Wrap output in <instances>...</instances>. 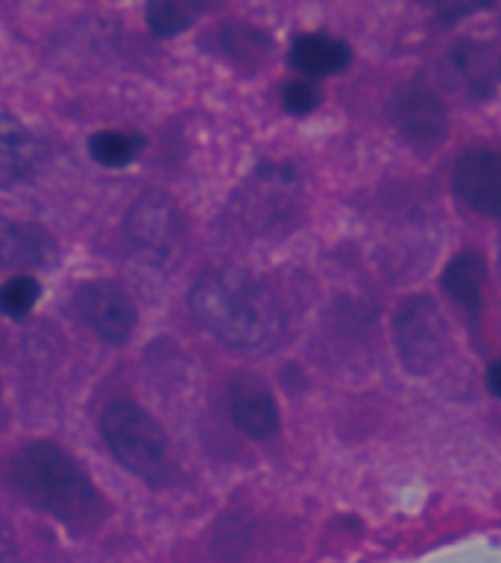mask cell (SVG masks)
<instances>
[{"instance_id":"7a4b0ae2","label":"cell","mask_w":501,"mask_h":563,"mask_svg":"<svg viewBox=\"0 0 501 563\" xmlns=\"http://www.w3.org/2000/svg\"><path fill=\"white\" fill-rule=\"evenodd\" d=\"M9 484L26 505L59 519L77 534L97 531L109 514L103 493L53 440H33L15 449L9 457Z\"/></svg>"},{"instance_id":"ba28073f","label":"cell","mask_w":501,"mask_h":563,"mask_svg":"<svg viewBox=\"0 0 501 563\" xmlns=\"http://www.w3.org/2000/svg\"><path fill=\"white\" fill-rule=\"evenodd\" d=\"M390 123L408 144L416 147H437L448 132L446 100L434 88L411 82L402 86L387 106Z\"/></svg>"},{"instance_id":"44dd1931","label":"cell","mask_w":501,"mask_h":563,"mask_svg":"<svg viewBox=\"0 0 501 563\" xmlns=\"http://www.w3.org/2000/svg\"><path fill=\"white\" fill-rule=\"evenodd\" d=\"M0 563H21L15 531L3 517H0Z\"/></svg>"},{"instance_id":"5bb4252c","label":"cell","mask_w":501,"mask_h":563,"mask_svg":"<svg viewBox=\"0 0 501 563\" xmlns=\"http://www.w3.org/2000/svg\"><path fill=\"white\" fill-rule=\"evenodd\" d=\"M290 68L302 79H323L343 74L352 65V47L325 33H302L293 38L288 53Z\"/></svg>"},{"instance_id":"8992f818","label":"cell","mask_w":501,"mask_h":563,"mask_svg":"<svg viewBox=\"0 0 501 563\" xmlns=\"http://www.w3.org/2000/svg\"><path fill=\"white\" fill-rule=\"evenodd\" d=\"M241 218L255 232H285L299 214V179L290 165H261L241 194Z\"/></svg>"},{"instance_id":"4fadbf2b","label":"cell","mask_w":501,"mask_h":563,"mask_svg":"<svg viewBox=\"0 0 501 563\" xmlns=\"http://www.w3.org/2000/svg\"><path fill=\"white\" fill-rule=\"evenodd\" d=\"M44 165L42 141L12 114H0V191L30 185Z\"/></svg>"},{"instance_id":"7c38bea8","label":"cell","mask_w":501,"mask_h":563,"mask_svg":"<svg viewBox=\"0 0 501 563\" xmlns=\"http://www.w3.org/2000/svg\"><path fill=\"white\" fill-rule=\"evenodd\" d=\"M59 262L56 238L38 223L0 220V273L51 271Z\"/></svg>"},{"instance_id":"5b68a950","label":"cell","mask_w":501,"mask_h":563,"mask_svg":"<svg viewBox=\"0 0 501 563\" xmlns=\"http://www.w3.org/2000/svg\"><path fill=\"white\" fill-rule=\"evenodd\" d=\"M123 232L138 258L147 264H165L182 244V209L165 191H144L126 211Z\"/></svg>"},{"instance_id":"ac0fdd59","label":"cell","mask_w":501,"mask_h":563,"mask_svg":"<svg viewBox=\"0 0 501 563\" xmlns=\"http://www.w3.org/2000/svg\"><path fill=\"white\" fill-rule=\"evenodd\" d=\"M38 297H42V285L30 273H15L0 285V314L21 320L33 311Z\"/></svg>"},{"instance_id":"7402d4cb","label":"cell","mask_w":501,"mask_h":563,"mask_svg":"<svg viewBox=\"0 0 501 563\" xmlns=\"http://www.w3.org/2000/svg\"><path fill=\"white\" fill-rule=\"evenodd\" d=\"M487 387L496 399H501V358L492 361L490 369H487Z\"/></svg>"},{"instance_id":"3957f363","label":"cell","mask_w":501,"mask_h":563,"mask_svg":"<svg viewBox=\"0 0 501 563\" xmlns=\"http://www.w3.org/2000/svg\"><path fill=\"white\" fill-rule=\"evenodd\" d=\"M100 434L118 464L149 484L170 475V443L153 417L132 399H114L100 413Z\"/></svg>"},{"instance_id":"6da1fadb","label":"cell","mask_w":501,"mask_h":563,"mask_svg":"<svg viewBox=\"0 0 501 563\" xmlns=\"http://www.w3.org/2000/svg\"><path fill=\"white\" fill-rule=\"evenodd\" d=\"M188 302L202 329L229 350L270 352L285 334L281 302L246 271L220 267L202 273Z\"/></svg>"},{"instance_id":"30bf717a","label":"cell","mask_w":501,"mask_h":563,"mask_svg":"<svg viewBox=\"0 0 501 563\" xmlns=\"http://www.w3.org/2000/svg\"><path fill=\"white\" fill-rule=\"evenodd\" d=\"M443 82L469 100H487L501 82V59L490 44L460 38L443 59Z\"/></svg>"},{"instance_id":"8fae6325","label":"cell","mask_w":501,"mask_h":563,"mask_svg":"<svg viewBox=\"0 0 501 563\" xmlns=\"http://www.w3.org/2000/svg\"><path fill=\"white\" fill-rule=\"evenodd\" d=\"M226 411L229 420L235 422V429L253 440L272 438L281 426L276 396L253 373H237L229 378Z\"/></svg>"},{"instance_id":"603a6c76","label":"cell","mask_w":501,"mask_h":563,"mask_svg":"<svg viewBox=\"0 0 501 563\" xmlns=\"http://www.w3.org/2000/svg\"><path fill=\"white\" fill-rule=\"evenodd\" d=\"M499 271H501V246H499Z\"/></svg>"},{"instance_id":"9a60e30c","label":"cell","mask_w":501,"mask_h":563,"mask_svg":"<svg viewBox=\"0 0 501 563\" xmlns=\"http://www.w3.org/2000/svg\"><path fill=\"white\" fill-rule=\"evenodd\" d=\"M483 279H487L483 255L478 250H460L457 255H452L439 282L452 302L464 308L466 314H478L483 302Z\"/></svg>"},{"instance_id":"d6986e66","label":"cell","mask_w":501,"mask_h":563,"mask_svg":"<svg viewBox=\"0 0 501 563\" xmlns=\"http://www.w3.org/2000/svg\"><path fill=\"white\" fill-rule=\"evenodd\" d=\"M200 12V3H149L147 24L156 35H176L188 24H193Z\"/></svg>"},{"instance_id":"e0dca14e","label":"cell","mask_w":501,"mask_h":563,"mask_svg":"<svg viewBox=\"0 0 501 563\" xmlns=\"http://www.w3.org/2000/svg\"><path fill=\"white\" fill-rule=\"evenodd\" d=\"M220 44L223 51L232 56L235 62H261V56H267L270 51V38L253 24H241V21H232L220 30Z\"/></svg>"},{"instance_id":"ffe728a7","label":"cell","mask_w":501,"mask_h":563,"mask_svg":"<svg viewBox=\"0 0 501 563\" xmlns=\"http://www.w3.org/2000/svg\"><path fill=\"white\" fill-rule=\"evenodd\" d=\"M281 106H285L290 114L314 112L316 106H320V88H316L311 79H290V82H285V88H281Z\"/></svg>"},{"instance_id":"52a82bcc","label":"cell","mask_w":501,"mask_h":563,"mask_svg":"<svg viewBox=\"0 0 501 563\" xmlns=\"http://www.w3.org/2000/svg\"><path fill=\"white\" fill-rule=\"evenodd\" d=\"M77 314L82 317V323L109 346H123L130 343L135 325H138V308L132 302V297L109 279L86 282L77 290Z\"/></svg>"},{"instance_id":"2e32d148","label":"cell","mask_w":501,"mask_h":563,"mask_svg":"<svg viewBox=\"0 0 501 563\" xmlns=\"http://www.w3.org/2000/svg\"><path fill=\"white\" fill-rule=\"evenodd\" d=\"M141 150H144V139L123 130H103L88 141V153L103 167H126Z\"/></svg>"},{"instance_id":"277c9868","label":"cell","mask_w":501,"mask_h":563,"mask_svg":"<svg viewBox=\"0 0 501 563\" xmlns=\"http://www.w3.org/2000/svg\"><path fill=\"white\" fill-rule=\"evenodd\" d=\"M393 346L402 367L413 376H431L446 361L452 334L439 306L428 294L402 299L393 314Z\"/></svg>"},{"instance_id":"9c48e42d","label":"cell","mask_w":501,"mask_h":563,"mask_svg":"<svg viewBox=\"0 0 501 563\" xmlns=\"http://www.w3.org/2000/svg\"><path fill=\"white\" fill-rule=\"evenodd\" d=\"M452 188L472 211L501 220V150H464L455 158Z\"/></svg>"}]
</instances>
